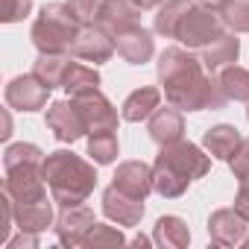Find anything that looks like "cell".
<instances>
[{"mask_svg": "<svg viewBox=\"0 0 249 249\" xmlns=\"http://www.w3.org/2000/svg\"><path fill=\"white\" fill-rule=\"evenodd\" d=\"M62 88L68 91V97H73L79 91H88V88H100V71H97V65L91 68V65H82V62H71Z\"/></svg>", "mask_w": 249, "mask_h": 249, "instance_id": "cell-27", "label": "cell"}, {"mask_svg": "<svg viewBox=\"0 0 249 249\" xmlns=\"http://www.w3.org/2000/svg\"><path fill=\"white\" fill-rule=\"evenodd\" d=\"M153 243L161 246V249H185L191 243V229H188V223L182 217L164 214L153 226Z\"/></svg>", "mask_w": 249, "mask_h": 249, "instance_id": "cell-20", "label": "cell"}, {"mask_svg": "<svg viewBox=\"0 0 249 249\" xmlns=\"http://www.w3.org/2000/svg\"><path fill=\"white\" fill-rule=\"evenodd\" d=\"M111 185L135 199H147L156 191V176L147 161H120L111 176Z\"/></svg>", "mask_w": 249, "mask_h": 249, "instance_id": "cell-14", "label": "cell"}, {"mask_svg": "<svg viewBox=\"0 0 249 249\" xmlns=\"http://www.w3.org/2000/svg\"><path fill=\"white\" fill-rule=\"evenodd\" d=\"M88 156L94 164L106 167L114 164L120 156V141H117V129H103V132H91L88 135Z\"/></svg>", "mask_w": 249, "mask_h": 249, "instance_id": "cell-25", "label": "cell"}, {"mask_svg": "<svg viewBox=\"0 0 249 249\" xmlns=\"http://www.w3.org/2000/svg\"><path fill=\"white\" fill-rule=\"evenodd\" d=\"M71 100H73V106L79 108V114H82V120H85L88 135H91V132H103V129H117V123H120L117 108H114V103H111L100 88L79 91V94H73Z\"/></svg>", "mask_w": 249, "mask_h": 249, "instance_id": "cell-7", "label": "cell"}, {"mask_svg": "<svg viewBox=\"0 0 249 249\" xmlns=\"http://www.w3.org/2000/svg\"><path fill=\"white\" fill-rule=\"evenodd\" d=\"M161 88L156 85H141L135 88L126 100H123L120 106V117L123 120H129V123H141V120H150V114L161 106Z\"/></svg>", "mask_w": 249, "mask_h": 249, "instance_id": "cell-17", "label": "cell"}, {"mask_svg": "<svg viewBox=\"0 0 249 249\" xmlns=\"http://www.w3.org/2000/svg\"><path fill=\"white\" fill-rule=\"evenodd\" d=\"M94 211L82 202V205H71V208H62L56 223H53V231H56V240L68 249H76L85 243L88 231L94 229Z\"/></svg>", "mask_w": 249, "mask_h": 249, "instance_id": "cell-10", "label": "cell"}, {"mask_svg": "<svg viewBox=\"0 0 249 249\" xmlns=\"http://www.w3.org/2000/svg\"><path fill=\"white\" fill-rule=\"evenodd\" d=\"M132 243H135V246H147V243H150V237H144V234H138V237H132Z\"/></svg>", "mask_w": 249, "mask_h": 249, "instance_id": "cell-36", "label": "cell"}, {"mask_svg": "<svg viewBox=\"0 0 249 249\" xmlns=\"http://www.w3.org/2000/svg\"><path fill=\"white\" fill-rule=\"evenodd\" d=\"M114 44H117V56L126 62V65H147L156 56V38L141 24H132V27L123 30V33H117L114 36Z\"/></svg>", "mask_w": 249, "mask_h": 249, "instance_id": "cell-13", "label": "cell"}, {"mask_svg": "<svg viewBox=\"0 0 249 249\" xmlns=\"http://www.w3.org/2000/svg\"><path fill=\"white\" fill-rule=\"evenodd\" d=\"M217 15L229 33H249V0H226Z\"/></svg>", "mask_w": 249, "mask_h": 249, "instance_id": "cell-28", "label": "cell"}, {"mask_svg": "<svg viewBox=\"0 0 249 249\" xmlns=\"http://www.w3.org/2000/svg\"><path fill=\"white\" fill-rule=\"evenodd\" d=\"M246 120H249V108H246Z\"/></svg>", "mask_w": 249, "mask_h": 249, "instance_id": "cell-38", "label": "cell"}, {"mask_svg": "<svg viewBox=\"0 0 249 249\" xmlns=\"http://www.w3.org/2000/svg\"><path fill=\"white\" fill-rule=\"evenodd\" d=\"M129 3L138 9V12H153V9H159L164 0H129Z\"/></svg>", "mask_w": 249, "mask_h": 249, "instance_id": "cell-33", "label": "cell"}, {"mask_svg": "<svg viewBox=\"0 0 249 249\" xmlns=\"http://www.w3.org/2000/svg\"><path fill=\"white\" fill-rule=\"evenodd\" d=\"M223 33H226V27H223L217 9H208V6H202V3H196V0H194V3L185 9V15L179 18L173 38H176L182 47L199 53L202 47H208V44H211L214 38H220Z\"/></svg>", "mask_w": 249, "mask_h": 249, "instance_id": "cell-6", "label": "cell"}, {"mask_svg": "<svg viewBox=\"0 0 249 249\" xmlns=\"http://www.w3.org/2000/svg\"><path fill=\"white\" fill-rule=\"evenodd\" d=\"M249 220L231 205V208H217L208 217V237L214 246H240L246 240Z\"/></svg>", "mask_w": 249, "mask_h": 249, "instance_id": "cell-12", "label": "cell"}, {"mask_svg": "<svg viewBox=\"0 0 249 249\" xmlns=\"http://www.w3.org/2000/svg\"><path fill=\"white\" fill-rule=\"evenodd\" d=\"M147 135H150V141L153 144H159V147H167V144H176V141H182V135H185V117H182V108H176V106H159L153 114H150V120H147Z\"/></svg>", "mask_w": 249, "mask_h": 249, "instance_id": "cell-15", "label": "cell"}, {"mask_svg": "<svg viewBox=\"0 0 249 249\" xmlns=\"http://www.w3.org/2000/svg\"><path fill=\"white\" fill-rule=\"evenodd\" d=\"M138 15H141V12L129 3V0H106L103 15H100L97 24H103L111 36H117V33H123L126 27L138 24Z\"/></svg>", "mask_w": 249, "mask_h": 249, "instance_id": "cell-24", "label": "cell"}, {"mask_svg": "<svg viewBox=\"0 0 249 249\" xmlns=\"http://www.w3.org/2000/svg\"><path fill=\"white\" fill-rule=\"evenodd\" d=\"M196 56L202 59L205 71L217 73L220 68H226V65H234V62H237V56H240V38H237V33H229V30H226L220 38H214V41H211L208 47H202Z\"/></svg>", "mask_w": 249, "mask_h": 249, "instance_id": "cell-18", "label": "cell"}, {"mask_svg": "<svg viewBox=\"0 0 249 249\" xmlns=\"http://www.w3.org/2000/svg\"><path fill=\"white\" fill-rule=\"evenodd\" d=\"M196 3H202V6H208V9H220L226 0H196Z\"/></svg>", "mask_w": 249, "mask_h": 249, "instance_id": "cell-35", "label": "cell"}, {"mask_svg": "<svg viewBox=\"0 0 249 249\" xmlns=\"http://www.w3.org/2000/svg\"><path fill=\"white\" fill-rule=\"evenodd\" d=\"M44 150L27 141L9 144L3 150V191L12 199V208L47 202V179H44Z\"/></svg>", "mask_w": 249, "mask_h": 249, "instance_id": "cell-2", "label": "cell"}, {"mask_svg": "<svg viewBox=\"0 0 249 249\" xmlns=\"http://www.w3.org/2000/svg\"><path fill=\"white\" fill-rule=\"evenodd\" d=\"M44 123H47V129L53 132V138H56L59 144H73V141H79L82 135H88L85 120H82L79 108L73 106V100H53V103L47 106Z\"/></svg>", "mask_w": 249, "mask_h": 249, "instance_id": "cell-9", "label": "cell"}, {"mask_svg": "<svg viewBox=\"0 0 249 249\" xmlns=\"http://www.w3.org/2000/svg\"><path fill=\"white\" fill-rule=\"evenodd\" d=\"M117 53V44H114V36L103 27V24H88L82 27L71 56L73 59H82V62H94V65H103L108 62L111 56Z\"/></svg>", "mask_w": 249, "mask_h": 249, "instance_id": "cell-11", "label": "cell"}, {"mask_svg": "<svg viewBox=\"0 0 249 249\" xmlns=\"http://www.w3.org/2000/svg\"><path fill=\"white\" fill-rule=\"evenodd\" d=\"M82 33V21L68 3H44L33 21L30 38L38 53H71Z\"/></svg>", "mask_w": 249, "mask_h": 249, "instance_id": "cell-5", "label": "cell"}, {"mask_svg": "<svg viewBox=\"0 0 249 249\" xmlns=\"http://www.w3.org/2000/svg\"><path fill=\"white\" fill-rule=\"evenodd\" d=\"M6 106L15 108V111H41L47 108V100H50V88L30 71V73H18L6 82Z\"/></svg>", "mask_w": 249, "mask_h": 249, "instance_id": "cell-8", "label": "cell"}, {"mask_svg": "<svg viewBox=\"0 0 249 249\" xmlns=\"http://www.w3.org/2000/svg\"><path fill=\"white\" fill-rule=\"evenodd\" d=\"M103 214L117 226H126V229L138 226L141 217H144V199H135L129 194H123L120 188L108 185L103 191Z\"/></svg>", "mask_w": 249, "mask_h": 249, "instance_id": "cell-16", "label": "cell"}, {"mask_svg": "<svg viewBox=\"0 0 249 249\" xmlns=\"http://www.w3.org/2000/svg\"><path fill=\"white\" fill-rule=\"evenodd\" d=\"M9 135H12V117H9V108H3V132H0V138L9 141Z\"/></svg>", "mask_w": 249, "mask_h": 249, "instance_id": "cell-34", "label": "cell"}, {"mask_svg": "<svg viewBox=\"0 0 249 249\" xmlns=\"http://www.w3.org/2000/svg\"><path fill=\"white\" fill-rule=\"evenodd\" d=\"M44 179L50 188V196L59 208L82 205L97 188V170L94 161H85L73 150H53L44 159Z\"/></svg>", "mask_w": 249, "mask_h": 249, "instance_id": "cell-4", "label": "cell"}, {"mask_svg": "<svg viewBox=\"0 0 249 249\" xmlns=\"http://www.w3.org/2000/svg\"><path fill=\"white\" fill-rule=\"evenodd\" d=\"M214 76H217V85L229 103H249V71L246 68H240L234 62V65L220 68Z\"/></svg>", "mask_w": 249, "mask_h": 249, "instance_id": "cell-22", "label": "cell"}, {"mask_svg": "<svg viewBox=\"0 0 249 249\" xmlns=\"http://www.w3.org/2000/svg\"><path fill=\"white\" fill-rule=\"evenodd\" d=\"M211 170V156L191 144V141H176L167 147H159V156L153 161V176H156V194L164 199H179L196 179H202Z\"/></svg>", "mask_w": 249, "mask_h": 249, "instance_id": "cell-3", "label": "cell"}, {"mask_svg": "<svg viewBox=\"0 0 249 249\" xmlns=\"http://www.w3.org/2000/svg\"><path fill=\"white\" fill-rule=\"evenodd\" d=\"M3 246H6V249H38V234L18 229V234H15V237H9Z\"/></svg>", "mask_w": 249, "mask_h": 249, "instance_id": "cell-32", "label": "cell"}, {"mask_svg": "<svg viewBox=\"0 0 249 249\" xmlns=\"http://www.w3.org/2000/svg\"><path fill=\"white\" fill-rule=\"evenodd\" d=\"M71 53H38L36 65H33V73L53 91V88H62L65 85V76H68V68H71Z\"/></svg>", "mask_w": 249, "mask_h": 249, "instance_id": "cell-21", "label": "cell"}, {"mask_svg": "<svg viewBox=\"0 0 249 249\" xmlns=\"http://www.w3.org/2000/svg\"><path fill=\"white\" fill-rule=\"evenodd\" d=\"M33 12V0H3V24H21Z\"/></svg>", "mask_w": 249, "mask_h": 249, "instance_id": "cell-31", "label": "cell"}, {"mask_svg": "<svg viewBox=\"0 0 249 249\" xmlns=\"http://www.w3.org/2000/svg\"><path fill=\"white\" fill-rule=\"evenodd\" d=\"M194 0H164V3L156 9V15H153V33L164 36V38H173L176 36V24H179V18L185 15V9Z\"/></svg>", "mask_w": 249, "mask_h": 249, "instance_id": "cell-26", "label": "cell"}, {"mask_svg": "<svg viewBox=\"0 0 249 249\" xmlns=\"http://www.w3.org/2000/svg\"><path fill=\"white\" fill-rule=\"evenodd\" d=\"M240 246H249V237H246V240H243V243H240Z\"/></svg>", "mask_w": 249, "mask_h": 249, "instance_id": "cell-37", "label": "cell"}, {"mask_svg": "<svg viewBox=\"0 0 249 249\" xmlns=\"http://www.w3.org/2000/svg\"><path fill=\"white\" fill-rule=\"evenodd\" d=\"M68 6H71L73 15L82 21V27H88V24H97V21H100L106 0H68Z\"/></svg>", "mask_w": 249, "mask_h": 249, "instance_id": "cell-30", "label": "cell"}, {"mask_svg": "<svg viewBox=\"0 0 249 249\" xmlns=\"http://www.w3.org/2000/svg\"><path fill=\"white\" fill-rule=\"evenodd\" d=\"M156 76L164 100L182 111H217L229 103L217 85V76L205 71L202 59L188 47H164L156 62Z\"/></svg>", "mask_w": 249, "mask_h": 249, "instance_id": "cell-1", "label": "cell"}, {"mask_svg": "<svg viewBox=\"0 0 249 249\" xmlns=\"http://www.w3.org/2000/svg\"><path fill=\"white\" fill-rule=\"evenodd\" d=\"M234 179H237V194H234V208L249 220V138L240 141L237 153L229 161Z\"/></svg>", "mask_w": 249, "mask_h": 249, "instance_id": "cell-23", "label": "cell"}, {"mask_svg": "<svg viewBox=\"0 0 249 249\" xmlns=\"http://www.w3.org/2000/svg\"><path fill=\"white\" fill-rule=\"evenodd\" d=\"M243 135L237 132V126H231V123H217V126H211L205 135H202V147L211 159H220V161H231V156L237 153Z\"/></svg>", "mask_w": 249, "mask_h": 249, "instance_id": "cell-19", "label": "cell"}, {"mask_svg": "<svg viewBox=\"0 0 249 249\" xmlns=\"http://www.w3.org/2000/svg\"><path fill=\"white\" fill-rule=\"evenodd\" d=\"M117 243H126V237H123V231L120 229H114V226H106V223H94V229L88 231V237H85V243L82 246H117Z\"/></svg>", "mask_w": 249, "mask_h": 249, "instance_id": "cell-29", "label": "cell"}]
</instances>
